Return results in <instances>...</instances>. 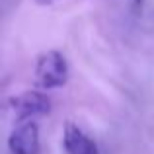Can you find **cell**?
<instances>
[{"label":"cell","instance_id":"6da1fadb","mask_svg":"<svg viewBox=\"0 0 154 154\" xmlns=\"http://www.w3.org/2000/svg\"><path fill=\"white\" fill-rule=\"evenodd\" d=\"M35 78L43 90L64 86L68 78V64L66 59L59 51H45L37 57L35 63Z\"/></svg>","mask_w":154,"mask_h":154},{"label":"cell","instance_id":"7a4b0ae2","mask_svg":"<svg viewBox=\"0 0 154 154\" xmlns=\"http://www.w3.org/2000/svg\"><path fill=\"white\" fill-rule=\"evenodd\" d=\"M12 111L16 113L18 121H26V119H33V117L45 115L51 109V100L47 98V94L37 90H26L22 94L14 96L10 100Z\"/></svg>","mask_w":154,"mask_h":154},{"label":"cell","instance_id":"3957f363","mask_svg":"<svg viewBox=\"0 0 154 154\" xmlns=\"http://www.w3.org/2000/svg\"><path fill=\"white\" fill-rule=\"evenodd\" d=\"M39 127L33 119L20 121L8 137V148L12 154H39Z\"/></svg>","mask_w":154,"mask_h":154},{"label":"cell","instance_id":"277c9868","mask_svg":"<svg viewBox=\"0 0 154 154\" xmlns=\"http://www.w3.org/2000/svg\"><path fill=\"white\" fill-rule=\"evenodd\" d=\"M63 144L66 154H100L98 144L74 123H66L63 135Z\"/></svg>","mask_w":154,"mask_h":154},{"label":"cell","instance_id":"5b68a950","mask_svg":"<svg viewBox=\"0 0 154 154\" xmlns=\"http://www.w3.org/2000/svg\"><path fill=\"white\" fill-rule=\"evenodd\" d=\"M37 4H41V6H49V4H55V2H59V0H35Z\"/></svg>","mask_w":154,"mask_h":154},{"label":"cell","instance_id":"8992f818","mask_svg":"<svg viewBox=\"0 0 154 154\" xmlns=\"http://www.w3.org/2000/svg\"><path fill=\"white\" fill-rule=\"evenodd\" d=\"M133 2H135V6L139 8V6H143V0H133Z\"/></svg>","mask_w":154,"mask_h":154}]
</instances>
